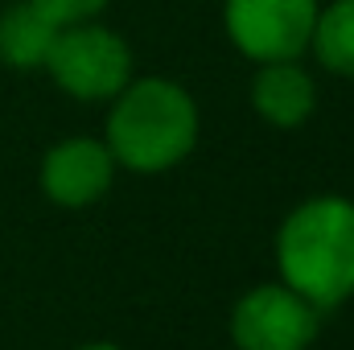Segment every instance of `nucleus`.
<instances>
[{
	"mask_svg": "<svg viewBox=\"0 0 354 350\" xmlns=\"http://www.w3.org/2000/svg\"><path fill=\"white\" fill-rule=\"evenodd\" d=\"M103 145L128 174H169L177 169L202 132L194 95L169 75H132L115 99H107Z\"/></svg>",
	"mask_w": 354,
	"mask_h": 350,
	"instance_id": "f257e3e1",
	"label": "nucleus"
},
{
	"mask_svg": "<svg viewBox=\"0 0 354 350\" xmlns=\"http://www.w3.org/2000/svg\"><path fill=\"white\" fill-rule=\"evenodd\" d=\"M280 280L309 305L338 309L354 297V202L317 194L297 202L276 231Z\"/></svg>",
	"mask_w": 354,
	"mask_h": 350,
	"instance_id": "f03ea898",
	"label": "nucleus"
},
{
	"mask_svg": "<svg viewBox=\"0 0 354 350\" xmlns=\"http://www.w3.org/2000/svg\"><path fill=\"white\" fill-rule=\"evenodd\" d=\"M41 71L54 79L62 95L79 103H107L136 75V62H132L128 37L95 17V21L58 25Z\"/></svg>",
	"mask_w": 354,
	"mask_h": 350,
	"instance_id": "7ed1b4c3",
	"label": "nucleus"
},
{
	"mask_svg": "<svg viewBox=\"0 0 354 350\" xmlns=\"http://www.w3.org/2000/svg\"><path fill=\"white\" fill-rule=\"evenodd\" d=\"M322 0H223V33L248 62L305 58Z\"/></svg>",
	"mask_w": 354,
	"mask_h": 350,
	"instance_id": "20e7f679",
	"label": "nucleus"
},
{
	"mask_svg": "<svg viewBox=\"0 0 354 350\" xmlns=\"http://www.w3.org/2000/svg\"><path fill=\"white\" fill-rule=\"evenodd\" d=\"M322 326V309L292 293L284 280L256 284L231 305V342L235 350H309Z\"/></svg>",
	"mask_w": 354,
	"mask_h": 350,
	"instance_id": "39448f33",
	"label": "nucleus"
},
{
	"mask_svg": "<svg viewBox=\"0 0 354 350\" xmlns=\"http://www.w3.org/2000/svg\"><path fill=\"white\" fill-rule=\"evenodd\" d=\"M115 169L120 165H115L111 149L103 145V136H66V140L46 149L41 169H37V185L54 206L87 210L111 190Z\"/></svg>",
	"mask_w": 354,
	"mask_h": 350,
	"instance_id": "423d86ee",
	"label": "nucleus"
},
{
	"mask_svg": "<svg viewBox=\"0 0 354 350\" xmlns=\"http://www.w3.org/2000/svg\"><path fill=\"white\" fill-rule=\"evenodd\" d=\"M248 99H252V111L268 128L292 132V128L309 124V116L317 111V79L305 71L301 58L260 62L256 75H252Z\"/></svg>",
	"mask_w": 354,
	"mask_h": 350,
	"instance_id": "0eeeda50",
	"label": "nucleus"
},
{
	"mask_svg": "<svg viewBox=\"0 0 354 350\" xmlns=\"http://www.w3.org/2000/svg\"><path fill=\"white\" fill-rule=\"evenodd\" d=\"M58 25L33 8L29 0H12L0 8V62L8 71H41L54 46Z\"/></svg>",
	"mask_w": 354,
	"mask_h": 350,
	"instance_id": "6e6552de",
	"label": "nucleus"
},
{
	"mask_svg": "<svg viewBox=\"0 0 354 350\" xmlns=\"http://www.w3.org/2000/svg\"><path fill=\"white\" fill-rule=\"evenodd\" d=\"M309 54L317 58L322 71L354 79V0H330L317 8Z\"/></svg>",
	"mask_w": 354,
	"mask_h": 350,
	"instance_id": "1a4fd4ad",
	"label": "nucleus"
},
{
	"mask_svg": "<svg viewBox=\"0 0 354 350\" xmlns=\"http://www.w3.org/2000/svg\"><path fill=\"white\" fill-rule=\"evenodd\" d=\"M33 8H41L54 25H75V21H95L103 17V8L111 0H29Z\"/></svg>",
	"mask_w": 354,
	"mask_h": 350,
	"instance_id": "9d476101",
	"label": "nucleus"
},
{
	"mask_svg": "<svg viewBox=\"0 0 354 350\" xmlns=\"http://www.w3.org/2000/svg\"><path fill=\"white\" fill-rule=\"evenodd\" d=\"M75 350H124V347H111V342H83V347Z\"/></svg>",
	"mask_w": 354,
	"mask_h": 350,
	"instance_id": "9b49d317",
	"label": "nucleus"
}]
</instances>
